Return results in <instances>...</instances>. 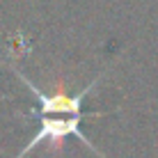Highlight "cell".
Segmentation results:
<instances>
[{"mask_svg": "<svg viewBox=\"0 0 158 158\" xmlns=\"http://www.w3.org/2000/svg\"><path fill=\"white\" fill-rule=\"evenodd\" d=\"M83 117L85 115H39V131L32 135L30 142L25 144L14 158H25L41 142H51V144H55V149H62V144H64L67 138H78L92 154H96L99 158H106L94 144H92V140L83 133V128H80Z\"/></svg>", "mask_w": 158, "mask_h": 158, "instance_id": "obj_1", "label": "cell"}]
</instances>
